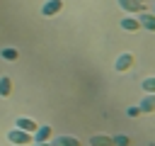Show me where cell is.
Segmentation results:
<instances>
[{
	"label": "cell",
	"mask_w": 155,
	"mask_h": 146,
	"mask_svg": "<svg viewBox=\"0 0 155 146\" xmlns=\"http://www.w3.org/2000/svg\"><path fill=\"white\" fill-rule=\"evenodd\" d=\"M133 63H136V56H133V54H121V56L114 61V71H116V73H126Z\"/></svg>",
	"instance_id": "obj_1"
},
{
	"label": "cell",
	"mask_w": 155,
	"mask_h": 146,
	"mask_svg": "<svg viewBox=\"0 0 155 146\" xmlns=\"http://www.w3.org/2000/svg\"><path fill=\"white\" fill-rule=\"evenodd\" d=\"M7 141H10V144H17V146H24V144L31 141V134H29V131H22V129L15 127V129L7 134Z\"/></svg>",
	"instance_id": "obj_2"
},
{
	"label": "cell",
	"mask_w": 155,
	"mask_h": 146,
	"mask_svg": "<svg viewBox=\"0 0 155 146\" xmlns=\"http://www.w3.org/2000/svg\"><path fill=\"white\" fill-rule=\"evenodd\" d=\"M51 136H53V129H51L48 124H44V127H36V129H34V134H31V141H36V144H44V141H51Z\"/></svg>",
	"instance_id": "obj_3"
},
{
	"label": "cell",
	"mask_w": 155,
	"mask_h": 146,
	"mask_svg": "<svg viewBox=\"0 0 155 146\" xmlns=\"http://www.w3.org/2000/svg\"><path fill=\"white\" fill-rule=\"evenodd\" d=\"M61 10H63V0H48V2L41 7V15H44V17H51V15L61 12Z\"/></svg>",
	"instance_id": "obj_4"
},
{
	"label": "cell",
	"mask_w": 155,
	"mask_h": 146,
	"mask_svg": "<svg viewBox=\"0 0 155 146\" xmlns=\"http://www.w3.org/2000/svg\"><path fill=\"white\" fill-rule=\"evenodd\" d=\"M48 144L51 146H80V141L75 136H51Z\"/></svg>",
	"instance_id": "obj_5"
},
{
	"label": "cell",
	"mask_w": 155,
	"mask_h": 146,
	"mask_svg": "<svg viewBox=\"0 0 155 146\" xmlns=\"http://www.w3.org/2000/svg\"><path fill=\"white\" fill-rule=\"evenodd\" d=\"M121 29H124V32H138V29H140V22H138V17H133V15L124 17V19H121Z\"/></svg>",
	"instance_id": "obj_6"
},
{
	"label": "cell",
	"mask_w": 155,
	"mask_h": 146,
	"mask_svg": "<svg viewBox=\"0 0 155 146\" xmlns=\"http://www.w3.org/2000/svg\"><path fill=\"white\" fill-rule=\"evenodd\" d=\"M15 127H17V129H22V131H29V134H34V129H36V122H34V119H29V117H17Z\"/></svg>",
	"instance_id": "obj_7"
},
{
	"label": "cell",
	"mask_w": 155,
	"mask_h": 146,
	"mask_svg": "<svg viewBox=\"0 0 155 146\" xmlns=\"http://www.w3.org/2000/svg\"><path fill=\"white\" fill-rule=\"evenodd\" d=\"M119 5H121V10H126L131 15H136V12L143 10V2L140 0H119Z\"/></svg>",
	"instance_id": "obj_8"
},
{
	"label": "cell",
	"mask_w": 155,
	"mask_h": 146,
	"mask_svg": "<svg viewBox=\"0 0 155 146\" xmlns=\"http://www.w3.org/2000/svg\"><path fill=\"white\" fill-rule=\"evenodd\" d=\"M90 146H114V141L107 134H94V136H90Z\"/></svg>",
	"instance_id": "obj_9"
},
{
	"label": "cell",
	"mask_w": 155,
	"mask_h": 146,
	"mask_svg": "<svg viewBox=\"0 0 155 146\" xmlns=\"http://www.w3.org/2000/svg\"><path fill=\"white\" fill-rule=\"evenodd\" d=\"M140 112H155V95H148L145 92V97L140 100Z\"/></svg>",
	"instance_id": "obj_10"
},
{
	"label": "cell",
	"mask_w": 155,
	"mask_h": 146,
	"mask_svg": "<svg viewBox=\"0 0 155 146\" xmlns=\"http://www.w3.org/2000/svg\"><path fill=\"white\" fill-rule=\"evenodd\" d=\"M138 22H140V27H145V29L155 32V15H148V12H143V15H138Z\"/></svg>",
	"instance_id": "obj_11"
},
{
	"label": "cell",
	"mask_w": 155,
	"mask_h": 146,
	"mask_svg": "<svg viewBox=\"0 0 155 146\" xmlns=\"http://www.w3.org/2000/svg\"><path fill=\"white\" fill-rule=\"evenodd\" d=\"M10 92H12V80L7 75H2L0 78V97H7Z\"/></svg>",
	"instance_id": "obj_12"
},
{
	"label": "cell",
	"mask_w": 155,
	"mask_h": 146,
	"mask_svg": "<svg viewBox=\"0 0 155 146\" xmlns=\"http://www.w3.org/2000/svg\"><path fill=\"white\" fill-rule=\"evenodd\" d=\"M0 56H2L5 61H17V58H19V51H17V49H10V46H7V49H2V51H0Z\"/></svg>",
	"instance_id": "obj_13"
},
{
	"label": "cell",
	"mask_w": 155,
	"mask_h": 146,
	"mask_svg": "<svg viewBox=\"0 0 155 146\" xmlns=\"http://www.w3.org/2000/svg\"><path fill=\"white\" fill-rule=\"evenodd\" d=\"M140 88L148 92V95H155V75H150V78H145L143 83H140Z\"/></svg>",
	"instance_id": "obj_14"
},
{
	"label": "cell",
	"mask_w": 155,
	"mask_h": 146,
	"mask_svg": "<svg viewBox=\"0 0 155 146\" xmlns=\"http://www.w3.org/2000/svg\"><path fill=\"white\" fill-rule=\"evenodd\" d=\"M111 141H114V146H128L131 144V139L126 134H116V136H111Z\"/></svg>",
	"instance_id": "obj_15"
},
{
	"label": "cell",
	"mask_w": 155,
	"mask_h": 146,
	"mask_svg": "<svg viewBox=\"0 0 155 146\" xmlns=\"http://www.w3.org/2000/svg\"><path fill=\"white\" fill-rule=\"evenodd\" d=\"M126 112H128V117H140V114H143V112H140V107H128Z\"/></svg>",
	"instance_id": "obj_16"
},
{
	"label": "cell",
	"mask_w": 155,
	"mask_h": 146,
	"mask_svg": "<svg viewBox=\"0 0 155 146\" xmlns=\"http://www.w3.org/2000/svg\"><path fill=\"white\" fill-rule=\"evenodd\" d=\"M34 146H51V144H48V141H44V144H34Z\"/></svg>",
	"instance_id": "obj_17"
}]
</instances>
